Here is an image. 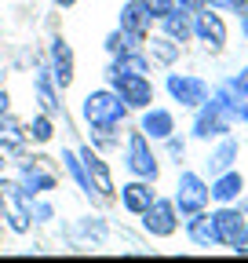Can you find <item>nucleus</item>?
Masks as SVG:
<instances>
[{"label": "nucleus", "instance_id": "nucleus-21", "mask_svg": "<svg viewBox=\"0 0 248 263\" xmlns=\"http://www.w3.org/2000/svg\"><path fill=\"white\" fill-rule=\"evenodd\" d=\"M0 143H4V146H11V150H18V146L26 143L22 128H18L15 121H8V117H0Z\"/></svg>", "mask_w": 248, "mask_h": 263}, {"label": "nucleus", "instance_id": "nucleus-35", "mask_svg": "<svg viewBox=\"0 0 248 263\" xmlns=\"http://www.w3.org/2000/svg\"><path fill=\"white\" fill-rule=\"evenodd\" d=\"M241 26H244V37H248V11L241 15Z\"/></svg>", "mask_w": 248, "mask_h": 263}, {"label": "nucleus", "instance_id": "nucleus-7", "mask_svg": "<svg viewBox=\"0 0 248 263\" xmlns=\"http://www.w3.org/2000/svg\"><path fill=\"white\" fill-rule=\"evenodd\" d=\"M142 216H146V230L157 238H168L175 230V205L172 201H150V209Z\"/></svg>", "mask_w": 248, "mask_h": 263}, {"label": "nucleus", "instance_id": "nucleus-1", "mask_svg": "<svg viewBox=\"0 0 248 263\" xmlns=\"http://www.w3.org/2000/svg\"><path fill=\"white\" fill-rule=\"evenodd\" d=\"M84 117L95 124V128H110L124 117V99L113 91H95L84 99Z\"/></svg>", "mask_w": 248, "mask_h": 263}, {"label": "nucleus", "instance_id": "nucleus-33", "mask_svg": "<svg viewBox=\"0 0 248 263\" xmlns=\"http://www.w3.org/2000/svg\"><path fill=\"white\" fill-rule=\"evenodd\" d=\"M204 0H179V8H201Z\"/></svg>", "mask_w": 248, "mask_h": 263}, {"label": "nucleus", "instance_id": "nucleus-22", "mask_svg": "<svg viewBox=\"0 0 248 263\" xmlns=\"http://www.w3.org/2000/svg\"><path fill=\"white\" fill-rule=\"evenodd\" d=\"M62 161H66V168L73 172V179L80 183V190H91V179H88V168H84V161L77 154H62Z\"/></svg>", "mask_w": 248, "mask_h": 263}, {"label": "nucleus", "instance_id": "nucleus-16", "mask_svg": "<svg viewBox=\"0 0 248 263\" xmlns=\"http://www.w3.org/2000/svg\"><path fill=\"white\" fill-rule=\"evenodd\" d=\"M113 73H128V77H146V73H150V66H146V59H142V55H120V59L113 62L110 77H113Z\"/></svg>", "mask_w": 248, "mask_h": 263}, {"label": "nucleus", "instance_id": "nucleus-4", "mask_svg": "<svg viewBox=\"0 0 248 263\" xmlns=\"http://www.w3.org/2000/svg\"><path fill=\"white\" fill-rule=\"evenodd\" d=\"M128 168L135 176H142V179H157V161H153V154H150V146H146V139L139 136V132L128 143Z\"/></svg>", "mask_w": 248, "mask_h": 263}, {"label": "nucleus", "instance_id": "nucleus-26", "mask_svg": "<svg viewBox=\"0 0 248 263\" xmlns=\"http://www.w3.org/2000/svg\"><path fill=\"white\" fill-rule=\"evenodd\" d=\"M142 4H146L150 15H161V18H164V15L175 8V0H142Z\"/></svg>", "mask_w": 248, "mask_h": 263}, {"label": "nucleus", "instance_id": "nucleus-5", "mask_svg": "<svg viewBox=\"0 0 248 263\" xmlns=\"http://www.w3.org/2000/svg\"><path fill=\"white\" fill-rule=\"evenodd\" d=\"M204 106V103H201ZM230 128V117H226V106L223 103H208L204 110H201V117H197V124H194V136H201V139H208V136H219V132H226Z\"/></svg>", "mask_w": 248, "mask_h": 263}, {"label": "nucleus", "instance_id": "nucleus-30", "mask_svg": "<svg viewBox=\"0 0 248 263\" xmlns=\"http://www.w3.org/2000/svg\"><path fill=\"white\" fill-rule=\"evenodd\" d=\"M110 51H124V41H120V33H113V37H110V44H106Z\"/></svg>", "mask_w": 248, "mask_h": 263}, {"label": "nucleus", "instance_id": "nucleus-23", "mask_svg": "<svg viewBox=\"0 0 248 263\" xmlns=\"http://www.w3.org/2000/svg\"><path fill=\"white\" fill-rule=\"evenodd\" d=\"M234 157H237V143H223L215 150V157H212V172H226Z\"/></svg>", "mask_w": 248, "mask_h": 263}, {"label": "nucleus", "instance_id": "nucleus-27", "mask_svg": "<svg viewBox=\"0 0 248 263\" xmlns=\"http://www.w3.org/2000/svg\"><path fill=\"white\" fill-rule=\"evenodd\" d=\"M33 139H37V143H48V139H51V121H48V117H37V121H33Z\"/></svg>", "mask_w": 248, "mask_h": 263}, {"label": "nucleus", "instance_id": "nucleus-28", "mask_svg": "<svg viewBox=\"0 0 248 263\" xmlns=\"http://www.w3.org/2000/svg\"><path fill=\"white\" fill-rule=\"evenodd\" d=\"M234 249H237V252H241V256H248V227H244V230H241V238H237V241H234Z\"/></svg>", "mask_w": 248, "mask_h": 263}, {"label": "nucleus", "instance_id": "nucleus-15", "mask_svg": "<svg viewBox=\"0 0 248 263\" xmlns=\"http://www.w3.org/2000/svg\"><path fill=\"white\" fill-rule=\"evenodd\" d=\"M142 132H150L153 139H168V136H172V114L150 110V114L142 117Z\"/></svg>", "mask_w": 248, "mask_h": 263}, {"label": "nucleus", "instance_id": "nucleus-25", "mask_svg": "<svg viewBox=\"0 0 248 263\" xmlns=\"http://www.w3.org/2000/svg\"><path fill=\"white\" fill-rule=\"evenodd\" d=\"M150 51L157 55L161 62H172V59H175V48H172L168 41H150Z\"/></svg>", "mask_w": 248, "mask_h": 263}, {"label": "nucleus", "instance_id": "nucleus-24", "mask_svg": "<svg viewBox=\"0 0 248 263\" xmlns=\"http://www.w3.org/2000/svg\"><path fill=\"white\" fill-rule=\"evenodd\" d=\"M37 88H40V106H44L48 114H55V110H58V103H55V95H51V84H48V77H40V81H37Z\"/></svg>", "mask_w": 248, "mask_h": 263}, {"label": "nucleus", "instance_id": "nucleus-3", "mask_svg": "<svg viewBox=\"0 0 248 263\" xmlns=\"http://www.w3.org/2000/svg\"><path fill=\"white\" fill-rule=\"evenodd\" d=\"M113 84H117V95H120L128 106H146V103H153V88L146 84V77L113 73Z\"/></svg>", "mask_w": 248, "mask_h": 263}, {"label": "nucleus", "instance_id": "nucleus-14", "mask_svg": "<svg viewBox=\"0 0 248 263\" xmlns=\"http://www.w3.org/2000/svg\"><path fill=\"white\" fill-rule=\"evenodd\" d=\"M120 197H124V209H132V212H146L150 209V201H153V190L150 186H142V183H128L120 190Z\"/></svg>", "mask_w": 248, "mask_h": 263}, {"label": "nucleus", "instance_id": "nucleus-34", "mask_svg": "<svg viewBox=\"0 0 248 263\" xmlns=\"http://www.w3.org/2000/svg\"><path fill=\"white\" fill-rule=\"evenodd\" d=\"M208 4H215V8H230V0H208Z\"/></svg>", "mask_w": 248, "mask_h": 263}, {"label": "nucleus", "instance_id": "nucleus-8", "mask_svg": "<svg viewBox=\"0 0 248 263\" xmlns=\"http://www.w3.org/2000/svg\"><path fill=\"white\" fill-rule=\"evenodd\" d=\"M208 201V186L194 176V172H186L179 179V209L182 212H201V205Z\"/></svg>", "mask_w": 248, "mask_h": 263}, {"label": "nucleus", "instance_id": "nucleus-10", "mask_svg": "<svg viewBox=\"0 0 248 263\" xmlns=\"http://www.w3.org/2000/svg\"><path fill=\"white\" fill-rule=\"evenodd\" d=\"M212 223H215V238H219L223 245H234V241L241 238V230H244V216H241V212H234V209L215 212V216H212Z\"/></svg>", "mask_w": 248, "mask_h": 263}, {"label": "nucleus", "instance_id": "nucleus-18", "mask_svg": "<svg viewBox=\"0 0 248 263\" xmlns=\"http://www.w3.org/2000/svg\"><path fill=\"white\" fill-rule=\"evenodd\" d=\"M22 186H26V190H51L55 179H51L48 172H40L37 164H22Z\"/></svg>", "mask_w": 248, "mask_h": 263}, {"label": "nucleus", "instance_id": "nucleus-11", "mask_svg": "<svg viewBox=\"0 0 248 263\" xmlns=\"http://www.w3.org/2000/svg\"><path fill=\"white\" fill-rule=\"evenodd\" d=\"M197 37L204 41V44H212V48H219L223 41H226V26H223V18L219 15H212V11H204V15H197Z\"/></svg>", "mask_w": 248, "mask_h": 263}, {"label": "nucleus", "instance_id": "nucleus-36", "mask_svg": "<svg viewBox=\"0 0 248 263\" xmlns=\"http://www.w3.org/2000/svg\"><path fill=\"white\" fill-rule=\"evenodd\" d=\"M58 4H77V0H58Z\"/></svg>", "mask_w": 248, "mask_h": 263}, {"label": "nucleus", "instance_id": "nucleus-6", "mask_svg": "<svg viewBox=\"0 0 248 263\" xmlns=\"http://www.w3.org/2000/svg\"><path fill=\"white\" fill-rule=\"evenodd\" d=\"M168 91L179 99V103H186V106H201L204 99H208V88L197 77H182V73H172L168 77Z\"/></svg>", "mask_w": 248, "mask_h": 263}, {"label": "nucleus", "instance_id": "nucleus-13", "mask_svg": "<svg viewBox=\"0 0 248 263\" xmlns=\"http://www.w3.org/2000/svg\"><path fill=\"white\" fill-rule=\"evenodd\" d=\"M80 161H84V168H88V179L95 183V190H102V194H110L113 190V183H110V172H106V164L91 154V150H84L80 154Z\"/></svg>", "mask_w": 248, "mask_h": 263}, {"label": "nucleus", "instance_id": "nucleus-29", "mask_svg": "<svg viewBox=\"0 0 248 263\" xmlns=\"http://www.w3.org/2000/svg\"><path fill=\"white\" fill-rule=\"evenodd\" d=\"M234 88H237V91H241V95H248V70H244V73H241V77H237V81H234Z\"/></svg>", "mask_w": 248, "mask_h": 263}, {"label": "nucleus", "instance_id": "nucleus-12", "mask_svg": "<svg viewBox=\"0 0 248 263\" xmlns=\"http://www.w3.org/2000/svg\"><path fill=\"white\" fill-rule=\"evenodd\" d=\"M51 62H55V81H58L62 88H70V81H73V51H70L66 41H55Z\"/></svg>", "mask_w": 248, "mask_h": 263}, {"label": "nucleus", "instance_id": "nucleus-19", "mask_svg": "<svg viewBox=\"0 0 248 263\" xmlns=\"http://www.w3.org/2000/svg\"><path fill=\"white\" fill-rule=\"evenodd\" d=\"M212 194L219 197V201H230V197H237V194H241V176H237V172L219 176V179H215V186H212Z\"/></svg>", "mask_w": 248, "mask_h": 263}, {"label": "nucleus", "instance_id": "nucleus-20", "mask_svg": "<svg viewBox=\"0 0 248 263\" xmlns=\"http://www.w3.org/2000/svg\"><path fill=\"white\" fill-rule=\"evenodd\" d=\"M164 29H168V37H172V41H186L194 26H190V18H186V15L168 11V15H164Z\"/></svg>", "mask_w": 248, "mask_h": 263}, {"label": "nucleus", "instance_id": "nucleus-9", "mask_svg": "<svg viewBox=\"0 0 248 263\" xmlns=\"http://www.w3.org/2000/svg\"><path fill=\"white\" fill-rule=\"evenodd\" d=\"M150 11H146V4H142V0H132V4L128 8H124L120 11V26H124V33H128V37H146V29H150Z\"/></svg>", "mask_w": 248, "mask_h": 263}, {"label": "nucleus", "instance_id": "nucleus-32", "mask_svg": "<svg viewBox=\"0 0 248 263\" xmlns=\"http://www.w3.org/2000/svg\"><path fill=\"white\" fill-rule=\"evenodd\" d=\"M8 114V91H0V117Z\"/></svg>", "mask_w": 248, "mask_h": 263}, {"label": "nucleus", "instance_id": "nucleus-17", "mask_svg": "<svg viewBox=\"0 0 248 263\" xmlns=\"http://www.w3.org/2000/svg\"><path fill=\"white\" fill-rule=\"evenodd\" d=\"M190 238H194L197 245H215V241H219V238H215L212 216H194V219H190Z\"/></svg>", "mask_w": 248, "mask_h": 263}, {"label": "nucleus", "instance_id": "nucleus-2", "mask_svg": "<svg viewBox=\"0 0 248 263\" xmlns=\"http://www.w3.org/2000/svg\"><path fill=\"white\" fill-rule=\"evenodd\" d=\"M0 205H4L8 223H11L15 234H26V230H29V212H26V201H22V186L0 179Z\"/></svg>", "mask_w": 248, "mask_h": 263}, {"label": "nucleus", "instance_id": "nucleus-31", "mask_svg": "<svg viewBox=\"0 0 248 263\" xmlns=\"http://www.w3.org/2000/svg\"><path fill=\"white\" fill-rule=\"evenodd\" d=\"M230 8H237V11L244 15V11H248V0H230Z\"/></svg>", "mask_w": 248, "mask_h": 263}]
</instances>
